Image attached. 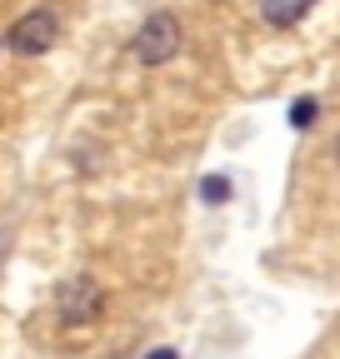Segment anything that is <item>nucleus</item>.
<instances>
[{
	"label": "nucleus",
	"instance_id": "6e6552de",
	"mask_svg": "<svg viewBox=\"0 0 340 359\" xmlns=\"http://www.w3.org/2000/svg\"><path fill=\"white\" fill-rule=\"evenodd\" d=\"M0 264H6V235H0Z\"/></svg>",
	"mask_w": 340,
	"mask_h": 359
},
{
	"label": "nucleus",
	"instance_id": "f03ea898",
	"mask_svg": "<svg viewBox=\"0 0 340 359\" xmlns=\"http://www.w3.org/2000/svg\"><path fill=\"white\" fill-rule=\"evenodd\" d=\"M100 304H105L100 285L85 280V275H75V280H65V285L55 290V309H60L65 325H91L96 314H100Z\"/></svg>",
	"mask_w": 340,
	"mask_h": 359
},
{
	"label": "nucleus",
	"instance_id": "7ed1b4c3",
	"mask_svg": "<svg viewBox=\"0 0 340 359\" xmlns=\"http://www.w3.org/2000/svg\"><path fill=\"white\" fill-rule=\"evenodd\" d=\"M55 30H60V20H55L51 11H30V15H20V20L11 25V50H20V55H46L51 45H55Z\"/></svg>",
	"mask_w": 340,
	"mask_h": 359
},
{
	"label": "nucleus",
	"instance_id": "20e7f679",
	"mask_svg": "<svg viewBox=\"0 0 340 359\" xmlns=\"http://www.w3.org/2000/svg\"><path fill=\"white\" fill-rule=\"evenodd\" d=\"M310 6H315V0H261V15H266V25L290 30L295 20H306V15H310Z\"/></svg>",
	"mask_w": 340,
	"mask_h": 359
},
{
	"label": "nucleus",
	"instance_id": "0eeeda50",
	"mask_svg": "<svg viewBox=\"0 0 340 359\" xmlns=\"http://www.w3.org/2000/svg\"><path fill=\"white\" fill-rule=\"evenodd\" d=\"M145 359H181V354H176V349H150Z\"/></svg>",
	"mask_w": 340,
	"mask_h": 359
},
{
	"label": "nucleus",
	"instance_id": "423d86ee",
	"mask_svg": "<svg viewBox=\"0 0 340 359\" xmlns=\"http://www.w3.org/2000/svg\"><path fill=\"white\" fill-rule=\"evenodd\" d=\"M315 110H320L315 95H301V100L290 105V125H295V130H310V125H315Z\"/></svg>",
	"mask_w": 340,
	"mask_h": 359
},
{
	"label": "nucleus",
	"instance_id": "f257e3e1",
	"mask_svg": "<svg viewBox=\"0 0 340 359\" xmlns=\"http://www.w3.org/2000/svg\"><path fill=\"white\" fill-rule=\"evenodd\" d=\"M131 50H136L140 65H165V60H176V50H181V20H176V15H165V11L150 15V20L136 30Z\"/></svg>",
	"mask_w": 340,
	"mask_h": 359
},
{
	"label": "nucleus",
	"instance_id": "1a4fd4ad",
	"mask_svg": "<svg viewBox=\"0 0 340 359\" xmlns=\"http://www.w3.org/2000/svg\"><path fill=\"white\" fill-rule=\"evenodd\" d=\"M335 160H340V140H335Z\"/></svg>",
	"mask_w": 340,
	"mask_h": 359
},
{
	"label": "nucleus",
	"instance_id": "39448f33",
	"mask_svg": "<svg viewBox=\"0 0 340 359\" xmlns=\"http://www.w3.org/2000/svg\"><path fill=\"white\" fill-rule=\"evenodd\" d=\"M200 200H205V205H225V200H230V180H225V175H205V180H200Z\"/></svg>",
	"mask_w": 340,
	"mask_h": 359
}]
</instances>
